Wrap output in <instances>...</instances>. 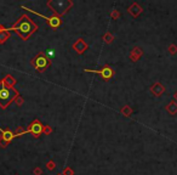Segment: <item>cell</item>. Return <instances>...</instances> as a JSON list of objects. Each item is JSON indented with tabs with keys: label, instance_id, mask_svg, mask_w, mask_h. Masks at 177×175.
<instances>
[{
	"label": "cell",
	"instance_id": "obj_1",
	"mask_svg": "<svg viewBox=\"0 0 177 175\" xmlns=\"http://www.w3.org/2000/svg\"><path fill=\"white\" fill-rule=\"evenodd\" d=\"M13 30H16L18 33V36H21L22 39L27 40L32 33H34L37 30V26L27 17V16H22V19H19V21L11 28Z\"/></svg>",
	"mask_w": 177,
	"mask_h": 175
},
{
	"label": "cell",
	"instance_id": "obj_2",
	"mask_svg": "<svg viewBox=\"0 0 177 175\" xmlns=\"http://www.w3.org/2000/svg\"><path fill=\"white\" fill-rule=\"evenodd\" d=\"M16 97H17V91L13 88L8 86L5 82L0 83V106L1 108H6Z\"/></svg>",
	"mask_w": 177,
	"mask_h": 175
},
{
	"label": "cell",
	"instance_id": "obj_3",
	"mask_svg": "<svg viewBox=\"0 0 177 175\" xmlns=\"http://www.w3.org/2000/svg\"><path fill=\"white\" fill-rule=\"evenodd\" d=\"M50 65H51V62L49 61V58H47L46 56L43 55V54L38 55L35 61H34V66H35V69L37 71H43V69H45Z\"/></svg>",
	"mask_w": 177,
	"mask_h": 175
},
{
	"label": "cell",
	"instance_id": "obj_4",
	"mask_svg": "<svg viewBox=\"0 0 177 175\" xmlns=\"http://www.w3.org/2000/svg\"><path fill=\"white\" fill-rule=\"evenodd\" d=\"M85 72H91V73H97L100 74L101 77H102L103 79H111L113 77V69L111 67H108V66H106V67H103L102 69H100V71H95V69H85Z\"/></svg>",
	"mask_w": 177,
	"mask_h": 175
},
{
	"label": "cell",
	"instance_id": "obj_5",
	"mask_svg": "<svg viewBox=\"0 0 177 175\" xmlns=\"http://www.w3.org/2000/svg\"><path fill=\"white\" fill-rule=\"evenodd\" d=\"M41 131H43V124L39 122V120H34L32 124H30V127H29L28 130H26L24 131V134H28V133H32L34 136H39L40 134H41Z\"/></svg>",
	"mask_w": 177,
	"mask_h": 175
},
{
	"label": "cell",
	"instance_id": "obj_6",
	"mask_svg": "<svg viewBox=\"0 0 177 175\" xmlns=\"http://www.w3.org/2000/svg\"><path fill=\"white\" fill-rule=\"evenodd\" d=\"M0 133H1V139H3V141H4V144H6V142H10L12 139L16 138V134H13L12 131H10V130H4L1 129V127H0Z\"/></svg>",
	"mask_w": 177,
	"mask_h": 175
},
{
	"label": "cell",
	"instance_id": "obj_7",
	"mask_svg": "<svg viewBox=\"0 0 177 175\" xmlns=\"http://www.w3.org/2000/svg\"><path fill=\"white\" fill-rule=\"evenodd\" d=\"M47 55L50 56V57H52V56H54V50H51V49L47 50Z\"/></svg>",
	"mask_w": 177,
	"mask_h": 175
}]
</instances>
